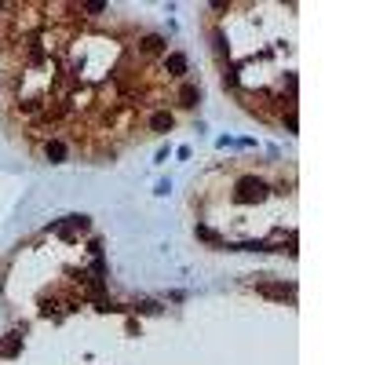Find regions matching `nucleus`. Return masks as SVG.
<instances>
[{
  "instance_id": "nucleus-1",
  "label": "nucleus",
  "mask_w": 365,
  "mask_h": 365,
  "mask_svg": "<svg viewBox=\"0 0 365 365\" xmlns=\"http://www.w3.org/2000/svg\"><path fill=\"white\" fill-rule=\"evenodd\" d=\"M238 201H263V183L245 179V183H241V190H238Z\"/></svg>"
},
{
  "instance_id": "nucleus-2",
  "label": "nucleus",
  "mask_w": 365,
  "mask_h": 365,
  "mask_svg": "<svg viewBox=\"0 0 365 365\" xmlns=\"http://www.w3.org/2000/svg\"><path fill=\"white\" fill-rule=\"evenodd\" d=\"M164 66H168V73H175V77H179V73L186 70V55H168Z\"/></svg>"
},
{
  "instance_id": "nucleus-3",
  "label": "nucleus",
  "mask_w": 365,
  "mask_h": 365,
  "mask_svg": "<svg viewBox=\"0 0 365 365\" xmlns=\"http://www.w3.org/2000/svg\"><path fill=\"white\" fill-rule=\"evenodd\" d=\"M150 128H154V132H164V128H172V117H168V114H154V117H150Z\"/></svg>"
},
{
  "instance_id": "nucleus-4",
  "label": "nucleus",
  "mask_w": 365,
  "mask_h": 365,
  "mask_svg": "<svg viewBox=\"0 0 365 365\" xmlns=\"http://www.w3.org/2000/svg\"><path fill=\"white\" fill-rule=\"evenodd\" d=\"M179 99H183V106H194V102H198V88H194V84H186V88L179 91Z\"/></svg>"
},
{
  "instance_id": "nucleus-5",
  "label": "nucleus",
  "mask_w": 365,
  "mask_h": 365,
  "mask_svg": "<svg viewBox=\"0 0 365 365\" xmlns=\"http://www.w3.org/2000/svg\"><path fill=\"white\" fill-rule=\"evenodd\" d=\"M263 296H270V299H285L288 288H282V285H263Z\"/></svg>"
},
{
  "instance_id": "nucleus-6",
  "label": "nucleus",
  "mask_w": 365,
  "mask_h": 365,
  "mask_svg": "<svg viewBox=\"0 0 365 365\" xmlns=\"http://www.w3.org/2000/svg\"><path fill=\"white\" fill-rule=\"evenodd\" d=\"M48 157H51V161H62V157H66V146H62V143H48Z\"/></svg>"
},
{
  "instance_id": "nucleus-7",
  "label": "nucleus",
  "mask_w": 365,
  "mask_h": 365,
  "mask_svg": "<svg viewBox=\"0 0 365 365\" xmlns=\"http://www.w3.org/2000/svg\"><path fill=\"white\" fill-rule=\"evenodd\" d=\"M161 48H164L161 37H146V41H143V51H161Z\"/></svg>"
},
{
  "instance_id": "nucleus-8",
  "label": "nucleus",
  "mask_w": 365,
  "mask_h": 365,
  "mask_svg": "<svg viewBox=\"0 0 365 365\" xmlns=\"http://www.w3.org/2000/svg\"><path fill=\"white\" fill-rule=\"evenodd\" d=\"M84 11H91V15H99V11H106V4H99V0H91V4H84Z\"/></svg>"
}]
</instances>
